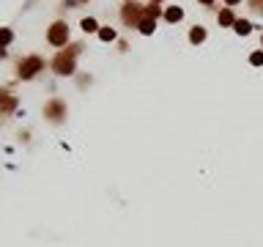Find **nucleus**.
Listing matches in <instances>:
<instances>
[{
    "label": "nucleus",
    "instance_id": "obj_1",
    "mask_svg": "<svg viewBox=\"0 0 263 247\" xmlns=\"http://www.w3.org/2000/svg\"><path fill=\"white\" fill-rule=\"evenodd\" d=\"M85 44L83 41H74V44H66L63 49H58L55 58L49 61V69L55 72L58 77H74L77 74V58L83 55Z\"/></svg>",
    "mask_w": 263,
    "mask_h": 247
},
{
    "label": "nucleus",
    "instance_id": "obj_2",
    "mask_svg": "<svg viewBox=\"0 0 263 247\" xmlns=\"http://www.w3.org/2000/svg\"><path fill=\"white\" fill-rule=\"evenodd\" d=\"M44 118H47L49 124H66V116H69V104H66V99H61V96H52V99H47L44 102Z\"/></svg>",
    "mask_w": 263,
    "mask_h": 247
},
{
    "label": "nucleus",
    "instance_id": "obj_3",
    "mask_svg": "<svg viewBox=\"0 0 263 247\" xmlns=\"http://www.w3.org/2000/svg\"><path fill=\"white\" fill-rule=\"evenodd\" d=\"M44 58L42 55H25L20 63H17V77L20 80H33V77H39V72H44Z\"/></svg>",
    "mask_w": 263,
    "mask_h": 247
},
{
    "label": "nucleus",
    "instance_id": "obj_4",
    "mask_svg": "<svg viewBox=\"0 0 263 247\" xmlns=\"http://www.w3.org/2000/svg\"><path fill=\"white\" fill-rule=\"evenodd\" d=\"M143 17H146V6L137 3V0H126L124 6H121V22L126 27H137Z\"/></svg>",
    "mask_w": 263,
    "mask_h": 247
},
{
    "label": "nucleus",
    "instance_id": "obj_5",
    "mask_svg": "<svg viewBox=\"0 0 263 247\" xmlns=\"http://www.w3.org/2000/svg\"><path fill=\"white\" fill-rule=\"evenodd\" d=\"M47 44L49 47H66L69 44V22L55 20L47 27Z\"/></svg>",
    "mask_w": 263,
    "mask_h": 247
},
{
    "label": "nucleus",
    "instance_id": "obj_6",
    "mask_svg": "<svg viewBox=\"0 0 263 247\" xmlns=\"http://www.w3.org/2000/svg\"><path fill=\"white\" fill-rule=\"evenodd\" d=\"M20 104V96L8 88H0V116H11Z\"/></svg>",
    "mask_w": 263,
    "mask_h": 247
},
{
    "label": "nucleus",
    "instance_id": "obj_7",
    "mask_svg": "<svg viewBox=\"0 0 263 247\" xmlns=\"http://www.w3.org/2000/svg\"><path fill=\"white\" fill-rule=\"evenodd\" d=\"M236 20H239V17H236V11L230 6L219 8V14H217V22H219V27H233Z\"/></svg>",
    "mask_w": 263,
    "mask_h": 247
},
{
    "label": "nucleus",
    "instance_id": "obj_8",
    "mask_svg": "<svg viewBox=\"0 0 263 247\" xmlns=\"http://www.w3.org/2000/svg\"><path fill=\"white\" fill-rule=\"evenodd\" d=\"M137 30H140L143 36H153V33H156V17H148V14H146V17L140 20Z\"/></svg>",
    "mask_w": 263,
    "mask_h": 247
},
{
    "label": "nucleus",
    "instance_id": "obj_9",
    "mask_svg": "<svg viewBox=\"0 0 263 247\" xmlns=\"http://www.w3.org/2000/svg\"><path fill=\"white\" fill-rule=\"evenodd\" d=\"M206 39H208V30L203 25H195L192 30H189V44H195V47H197V44H203Z\"/></svg>",
    "mask_w": 263,
    "mask_h": 247
},
{
    "label": "nucleus",
    "instance_id": "obj_10",
    "mask_svg": "<svg viewBox=\"0 0 263 247\" xmlns=\"http://www.w3.org/2000/svg\"><path fill=\"white\" fill-rule=\"evenodd\" d=\"M165 20L170 22V25L181 22V20H184V8H181V6H167L165 8Z\"/></svg>",
    "mask_w": 263,
    "mask_h": 247
},
{
    "label": "nucleus",
    "instance_id": "obj_11",
    "mask_svg": "<svg viewBox=\"0 0 263 247\" xmlns=\"http://www.w3.org/2000/svg\"><path fill=\"white\" fill-rule=\"evenodd\" d=\"M252 27H255V25H252L249 20H236L233 22V33L236 36H249V33H252Z\"/></svg>",
    "mask_w": 263,
    "mask_h": 247
},
{
    "label": "nucleus",
    "instance_id": "obj_12",
    "mask_svg": "<svg viewBox=\"0 0 263 247\" xmlns=\"http://www.w3.org/2000/svg\"><path fill=\"white\" fill-rule=\"evenodd\" d=\"M80 27H83L85 33H99V22H96V17H83V20H80Z\"/></svg>",
    "mask_w": 263,
    "mask_h": 247
},
{
    "label": "nucleus",
    "instance_id": "obj_13",
    "mask_svg": "<svg viewBox=\"0 0 263 247\" xmlns=\"http://www.w3.org/2000/svg\"><path fill=\"white\" fill-rule=\"evenodd\" d=\"M11 41H14V30L11 27H0V49L11 47Z\"/></svg>",
    "mask_w": 263,
    "mask_h": 247
},
{
    "label": "nucleus",
    "instance_id": "obj_14",
    "mask_svg": "<svg viewBox=\"0 0 263 247\" xmlns=\"http://www.w3.org/2000/svg\"><path fill=\"white\" fill-rule=\"evenodd\" d=\"M99 39L102 41H115L118 39V33H115V27H110V25H104V27H99Z\"/></svg>",
    "mask_w": 263,
    "mask_h": 247
},
{
    "label": "nucleus",
    "instance_id": "obj_15",
    "mask_svg": "<svg viewBox=\"0 0 263 247\" xmlns=\"http://www.w3.org/2000/svg\"><path fill=\"white\" fill-rule=\"evenodd\" d=\"M247 8L258 17H263V0H247Z\"/></svg>",
    "mask_w": 263,
    "mask_h": 247
},
{
    "label": "nucleus",
    "instance_id": "obj_16",
    "mask_svg": "<svg viewBox=\"0 0 263 247\" xmlns=\"http://www.w3.org/2000/svg\"><path fill=\"white\" fill-rule=\"evenodd\" d=\"M249 63L252 66H263V49H255V52L249 55Z\"/></svg>",
    "mask_w": 263,
    "mask_h": 247
},
{
    "label": "nucleus",
    "instance_id": "obj_17",
    "mask_svg": "<svg viewBox=\"0 0 263 247\" xmlns=\"http://www.w3.org/2000/svg\"><path fill=\"white\" fill-rule=\"evenodd\" d=\"M222 3H225V6H230V8H233V6H239L241 0H222Z\"/></svg>",
    "mask_w": 263,
    "mask_h": 247
},
{
    "label": "nucleus",
    "instance_id": "obj_18",
    "mask_svg": "<svg viewBox=\"0 0 263 247\" xmlns=\"http://www.w3.org/2000/svg\"><path fill=\"white\" fill-rule=\"evenodd\" d=\"M197 3H200V6H214L217 0H197Z\"/></svg>",
    "mask_w": 263,
    "mask_h": 247
},
{
    "label": "nucleus",
    "instance_id": "obj_19",
    "mask_svg": "<svg viewBox=\"0 0 263 247\" xmlns=\"http://www.w3.org/2000/svg\"><path fill=\"white\" fill-rule=\"evenodd\" d=\"M151 3H153V6H162V3H165V0H151Z\"/></svg>",
    "mask_w": 263,
    "mask_h": 247
},
{
    "label": "nucleus",
    "instance_id": "obj_20",
    "mask_svg": "<svg viewBox=\"0 0 263 247\" xmlns=\"http://www.w3.org/2000/svg\"><path fill=\"white\" fill-rule=\"evenodd\" d=\"M3 58H6V49H0V61H3Z\"/></svg>",
    "mask_w": 263,
    "mask_h": 247
},
{
    "label": "nucleus",
    "instance_id": "obj_21",
    "mask_svg": "<svg viewBox=\"0 0 263 247\" xmlns=\"http://www.w3.org/2000/svg\"><path fill=\"white\" fill-rule=\"evenodd\" d=\"M77 3H90V0H77Z\"/></svg>",
    "mask_w": 263,
    "mask_h": 247
},
{
    "label": "nucleus",
    "instance_id": "obj_22",
    "mask_svg": "<svg viewBox=\"0 0 263 247\" xmlns=\"http://www.w3.org/2000/svg\"><path fill=\"white\" fill-rule=\"evenodd\" d=\"M261 49H263V33H261Z\"/></svg>",
    "mask_w": 263,
    "mask_h": 247
},
{
    "label": "nucleus",
    "instance_id": "obj_23",
    "mask_svg": "<svg viewBox=\"0 0 263 247\" xmlns=\"http://www.w3.org/2000/svg\"><path fill=\"white\" fill-rule=\"evenodd\" d=\"M124 3H126V0H124Z\"/></svg>",
    "mask_w": 263,
    "mask_h": 247
}]
</instances>
